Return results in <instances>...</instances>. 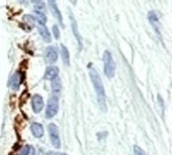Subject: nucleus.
I'll return each instance as SVG.
<instances>
[{
	"label": "nucleus",
	"mask_w": 172,
	"mask_h": 155,
	"mask_svg": "<svg viewBox=\"0 0 172 155\" xmlns=\"http://www.w3.org/2000/svg\"><path fill=\"white\" fill-rule=\"evenodd\" d=\"M57 59V52L56 49H54L53 46H48L46 49H45V61H46L48 64H53L56 62Z\"/></svg>",
	"instance_id": "obj_7"
},
{
	"label": "nucleus",
	"mask_w": 172,
	"mask_h": 155,
	"mask_svg": "<svg viewBox=\"0 0 172 155\" xmlns=\"http://www.w3.org/2000/svg\"><path fill=\"white\" fill-rule=\"evenodd\" d=\"M47 155H66L65 153H59V152H48Z\"/></svg>",
	"instance_id": "obj_20"
},
{
	"label": "nucleus",
	"mask_w": 172,
	"mask_h": 155,
	"mask_svg": "<svg viewBox=\"0 0 172 155\" xmlns=\"http://www.w3.org/2000/svg\"><path fill=\"white\" fill-rule=\"evenodd\" d=\"M60 89H62V83L59 78L54 79L51 81V92H53V97H59V95L60 93Z\"/></svg>",
	"instance_id": "obj_12"
},
{
	"label": "nucleus",
	"mask_w": 172,
	"mask_h": 155,
	"mask_svg": "<svg viewBox=\"0 0 172 155\" xmlns=\"http://www.w3.org/2000/svg\"><path fill=\"white\" fill-rule=\"evenodd\" d=\"M90 71V78L92 80V83L95 88L96 95H97V99H98V104L103 111L107 110V105H106V94H105V89L104 85H103L101 77L99 76L98 71H97L93 67L89 68Z\"/></svg>",
	"instance_id": "obj_1"
},
{
	"label": "nucleus",
	"mask_w": 172,
	"mask_h": 155,
	"mask_svg": "<svg viewBox=\"0 0 172 155\" xmlns=\"http://www.w3.org/2000/svg\"><path fill=\"white\" fill-rule=\"evenodd\" d=\"M34 153H35L34 148L30 145H27L22 148V150L20 151L19 155H34Z\"/></svg>",
	"instance_id": "obj_16"
},
{
	"label": "nucleus",
	"mask_w": 172,
	"mask_h": 155,
	"mask_svg": "<svg viewBox=\"0 0 172 155\" xmlns=\"http://www.w3.org/2000/svg\"><path fill=\"white\" fill-rule=\"evenodd\" d=\"M103 62H104V71L108 78H113L116 71V64H115L113 56L111 52L106 50L103 55Z\"/></svg>",
	"instance_id": "obj_2"
},
{
	"label": "nucleus",
	"mask_w": 172,
	"mask_h": 155,
	"mask_svg": "<svg viewBox=\"0 0 172 155\" xmlns=\"http://www.w3.org/2000/svg\"><path fill=\"white\" fill-rule=\"evenodd\" d=\"M148 19H149L150 23L152 24L154 30H155V32L157 34L159 35V36H161V33H160V24H159V21H158V18H157V15L154 12H149L148 13Z\"/></svg>",
	"instance_id": "obj_10"
},
{
	"label": "nucleus",
	"mask_w": 172,
	"mask_h": 155,
	"mask_svg": "<svg viewBox=\"0 0 172 155\" xmlns=\"http://www.w3.org/2000/svg\"><path fill=\"white\" fill-rule=\"evenodd\" d=\"M21 81H22V79H21V74L19 73H15L13 76L10 78L9 86H10V88L12 89V90L17 91L20 87Z\"/></svg>",
	"instance_id": "obj_9"
},
{
	"label": "nucleus",
	"mask_w": 172,
	"mask_h": 155,
	"mask_svg": "<svg viewBox=\"0 0 172 155\" xmlns=\"http://www.w3.org/2000/svg\"><path fill=\"white\" fill-rule=\"evenodd\" d=\"M48 132H49V138H50V142L51 144H53V146L56 148H59L60 138H59V128L56 127V125H54L53 123L48 125Z\"/></svg>",
	"instance_id": "obj_4"
},
{
	"label": "nucleus",
	"mask_w": 172,
	"mask_h": 155,
	"mask_svg": "<svg viewBox=\"0 0 172 155\" xmlns=\"http://www.w3.org/2000/svg\"><path fill=\"white\" fill-rule=\"evenodd\" d=\"M71 22H72V32H74L75 38L78 40V46H80V49H81V38L80 36V33H78V25H77V21L74 18L72 14H71Z\"/></svg>",
	"instance_id": "obj_13"
},
{
	"label": "nucleus",
	"mask_w": 172,
	"mask_h": 155,
	"mask_svg": "<svg viewBox=\"0 0 172 155\" xmlns=\"http://www.w3.org/2000/svg\"><path fill=\"white\" fill-rule=\"evenodd\" d=\"M53 31L54 37H56V40H57V38L59 37V28H57L56 25H53Z\"/></svg>",
	"instance_id": "obj_19"
},
{
	"label": "nucleus",
	"mask_w": 172,
	"mask_h": 155,
	"mask_svg": "<svg viewBox=\"0 0 172 155\" xmlns=\"http://www.w3.org/2000/svg\"><path fill=\"white\" fill-rule=\"evenodd\" d=\"M38 31H39V33H40V36L43 38V40L45 43H50V33H49V31H48L46 26L39 25Z\"/></svg>",
	"instance_id": "obj_14"
},
{
	"label": "nucleus",
	"mask_w": 172,
	"mask_h": 155,
	"mask_svg": "<svg viewBox=\"0 0 172 155\" xmlns=\"http://www.w3.org/2000/svg\"><path fill=\"white\" fill-rule=\"evenodd\" d=\"M59 68L56 67V65H50V67H48L46 68V71H45L44 79L53 81V80L56 79V78H57V74H59Z\"/></svg>",
	"instance_id": "obj_8"
},
{
	"label": "nucleus",
	"mask_w": 172,
	"mask_h": 155,
	"mask_svg": "<svg viewBox=\"0 0 172 155\" xmlns=\"http://www.w3.org/2000/svg\"><path fill=\"white\" fill-rule=\"evenodd\" d=\"M48 5H49L50 9H51V12H53V16L56 17L57 19V21L59 22L60 26H62L63 27V21H62V13H60V11L59 9V7H57V4L56 1H48Z\"/></svg>",
	"instance_id": "obj_6"
},
{
	"label": "nucleus",
	"mask_w": 172,
	"mask_h": 155,
	"mask_svg": "<svg viewBox=\"0 0 172 155\" xmlns=\"http://www.w3.org/2000/svg\"><path fill=\"white\" fill-rule=\"evenodd\" d=\"M30 130H31V133L33 134V136L36 137V138H41L42 135H43V127L39 123L31 124Z\"/></svg>",
	"instance_id": "obj_11"
},
{
	"label": "nucleus",
	"mask_w": 172,
	"mask_h": 155,
	"mask_svg": "<svg viewBox=\"0 0 172 155\" xmlns=\"http://www.w3.org/2000/svg\"><path fill=\"white\" fill-rule=\"evenodd\" d=\"M60 53H62V59L63 64L65 65H69V52L63 44L60 46Z\"/></svg>",
	"instance_id": "obj_15"
},
{
	"label": "nucleus",
	"mask_w": 172,
	"mask_h": 155,
	"mask_svg": "<svg viewBox=\"0 0 172 155\" xmlns=\"http://www.w3.org/2000/svg\"><path fill=\"white\" fill-rule=\"evenodd\" d=\"M57 111H59V98L53 96L48 100L46 111H45V117L47 119L53 118L57 114Z\"/></svg>",
	"instance_id": "obj_3"
},
{
	"label": "nucleus",
	"mask_w": 172,
	"mask_h": 155,
	"mask_svg": "<svg viewBox=\"0 0 172 155\" xmlns=\"http://www.w3.org/2000/svg\"><path fill=\"white\" fill-rule=\"evenodd\" d=\"M134 154H135V155H148L146 152L143 150V149L140 148V147H139V146H137V145L134 146Z\"/></svg>",
	"instance_id": "obj_18"
},
{
	"label": "nucleus",
	"mask_w": 172,
	"mask_h": 155,
	"mask_svg": "<svg viewBox=\"0 0 172 155\" xmlns=\"http://www.w3.org/2000/svg\"><path fill=\"white\" fill-rule=\"evenodd\" d=\"M34 9H35V13H44L45 5L43 2L37 1L34 3Z\"/></svg>",
	"instance_id": "obj_17"
},
{
	"label": "nucleus",
	"mask_w": 172,
	"mask_h": 155,
	"mask_svg": "<svg viewBox=\"0 0 172 155\" xmlns=\"http://www.w3.org/2000/svg\"><path fill=\"white\" fill-rule=\"evenodd\" d=\"M31 105H32L33 112L36 113V114H38V113L41 111L42 108H43V99H42L40 95L36 94L32 97Z\"/></svg>",
	"instance_id": "obj_5"
}]
</instances>
